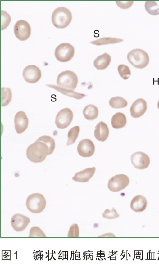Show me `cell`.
<instances>
[{"label": "cell", "instance_id": "1", "mask_svg": "<svg viewBox=\"0 0 159 265\" xmlns=\"http://www.w3.org/2000/svg\"><path fill=\"white\" fill-rule=\"evenodd\" d=\"M55 146L54 140L51 137L41 136L28 146L26 151L27 157L30 161L34 163L42 162L47 155L53 152Z\"/></svg>", "mask_w": 159, "mask_h": 265}, {"label": "cell", "instance_id": "2", "mask_svg": "<svg viewBox=\"0 0 159 265\" xmlns=\"http://www.w3.org/2000/svg\"><path fill=\"white\" fill-rule=\"evenodd\" d=\"M72 19L71 11L67 8L60 7L53 11L51 20L53 25L57 28H63L69 25Z\"/></svg>", "mask_w": 159, "mask_h": 265}, {"label": "cell", "instance_id": "3", "mask_svg": "<svg viewBox=\"0 0 159 265\" xmlns=\"http://www.w3.org/2000/svg\"><path fill=\"white\" fill-rule=\"evenodd\" d=\"M127 59L132 66L138 69L145 68L149 61V56L147 53L143 50L139 48L133 49L129 51L127 54Z\"/></svg>", "mask_w": 159, "mask_h": 265}, {"label": "cell", "instance_id": "4", "mask_svg": "<svg viewBox=\"0 0 159 265\" xmlns=\"http://www.w3.org/2000/svg\"><path fill=\"white\" fill-rule=\"evenodd\" d=\"M56 82L58 87L73 90L77 86L78 78L74 72L66 70L61 72L58 75Z\"/></svg>", "mask_w": 159, "mask_h": 265}, {"label": "cell", "instance_id": "5", "mask_svg": "<svg viewBox=\"0 0 159 265\" xmlns=\"http://www.w3.org/2000/svg\"><path fill=\"white\" fill-rule=\"evenodd\" d=\"M46 203L43 196L39 193H34L27 198L26 205L27 209L33 213L42 212L45 208Z\"/></svg>", "mask_w": 159, "mask_h": 265}, {"label": "cell", "instance_id": "6", "mask_svg": "<svg viewBox=\"0 0 159 265\" xmlns=\"http://www.w3.org/2000/svg\"><path fill=\"white\" fill-rule=\"evenodd\" d=\"M74 47L67 43H61L56 48L54 54L55 57L61 62H66L72 59L74 55Z\"/></svg>", "mask_w": 159, "mask_h": 265}, {"label": "cell", "instance_id": "7", "mask_svg": "<svg viewBox=\"0 0 159 265\" xmlns=\"http://www.w3.org/2000/svg\"><path fill=\"white\" fill-rule=\"evenodd\" d=\"M129 182V178L126 175L118 174L113 176L109 180L107 187L112 192H118L126 188Z\"/></svg>", "mask_w": 159, "mask_h": 265}, {"label": "cell", "instance_id": "8", "mask_svg": "<svg viewBox=\"0 0 159 265\" xmlns=\"http://www.w3.org/2000/svg\"><path fill=\"white\" fill-rule=\"evenodd\" d=\"M73 117L72 111L68 108L62 109L58 112L55 118V123L60 129L66 128L71 123Z\"/></svg>", "mask_w": 159, "mask_h": 265}, {"label": "cell", "instance_id": "9", "mask_svg": "<svg viewBox=\"0 0 159 265\" xmlns=\"http://www.w3.org/2000/svg\"><path fill=\"white\" fill-rule=\"evenodd\" d=\"M14 32L16 37L23 41L27 39L31 33V28L26 21L21 20L16 22L14 26Z\"/></svg>", "mask_w": 159, "mask_h": 265}, {"label": "cell", "instance_id": "10", "mask_svg": "<svg viewBox=\"0 0 159 265\" xmlns=\"http://www.w3.org/2000/svg\"><path fill=\"white\" fill-rule=\"evenodd\" d=\"M22 75L27 82L34 83L40 79L41 77V72L39 68L37 66L34 65H30L24 68Z\"/></svg>", "mask_w": 159, "mask_h": 265}, {"label": "cell", "instance_id": "11", "mask_svg": "<svg viewBox=\"0 0 159 265\" xmlns=\"http://www.w3.org/2000/svg\"><path fill=\"white\" fill-rule=\"evenodd\" d=\"M131 161L133 166L139 169L147 168L150 163L148 156L141 151L136 152L133 154L131 156Z\"/></svg>", "mask_w": 159, "mask_h": 265}, {"label": "cell", "instance_id": "12", "mask_svg": "<svg viewBox=\"0 0 159 265\" xmlns=\"http://www.w3.org/2000/svg\"><path fill=\"white\" fill-rule=\"evenodd\" d=\"M95 149L93 142L89 139H84L81 140L77 147L78 153L83 157L92 156L94 152Z\"/></svg>", "mask_w": 159, "mask_h": 265}, {"label": "cell", "instance_id": "13", "mask_svg": "<svg viewBox=\"0 0 159 265\" xmlns=\"http://www.w3.org/2000/svg\"><path fill=\"white\" fill-rule=\"evenodd\" d=\"M30 222V219L28 217L22 214L16 213L11 217V223L15 231L20 232L25 229Z\"/></svg>", "mask_w": 159, "mask_h": 265}, {"label": "cell", "instance_id": "14", "mask_svg": "<svg viewBox=\"0 0 159 265\" xmlns=\"http://www.w3.org/2000/svg\"><path fill=\"white\" fill-rule=\"evenodd\" d=\"M14 122L16 132L18 134H21L28 128L29 119L25 112L19 111L15 115Z\"/></svg>", "mask_w": 159, "mask_h": 265}, {"label": "cell", "instance_id": "15", "mask_svg": "<svg viewBox=\"0 0 159 265\" xmlns=\"http://www.w3.org/2000/svg\"><path fill=\"white\" fill-rule=\"evenodd\" d=\"M147 109V103L143 98H138L132 104L130 109L131 116L138 118L142 116Z\"/></svg>", "mask_w": 159, "mask_h": 265}, {"label": "cell", "instance_id": "16", "mask_svg": "<svg viewBox=\"0 0 159 265\" xmlns=\"http://www.w3.org/2000/svg\"><path fill=\"white\" fill-rule=\"evenodd\" d=\"M109 132L107 125L101 121L98 122L96 126L94 131V135L97 140L103 142L107 138Z\"/></svg>", "mask_w": 159, "mask_h": 265}, {"label": "cell", "instance_id": "17", "mask_svg": "<svg viewBox=\"0 0 159 265\" xmlns=\"http://www.w3.org/2000/svg\"><path fill=\"white\" fill-rule=\"evenodd\" d=\"M95 170L96 168L94 167L85 168L75 173L72 179L80 182H87L93 177Z\"/></svg>", "mask_w": 159, "mask_h": 265}, {"label": "cell", "instance_id": "18", "mask_svg": "<svg viewBox=\"0 0 159 265\" xmlns=\"http://www.w3.org/2000/svg\"><path fill=\"white\" fill-rule=\"evenodd\" d=\"M147 204V200L144 197L141 195H137L131 200L130 207L133 211L140 212L145 210Z\"/></svg>", "mask_w": 159, "mask_h": 265}, {"label": "cell", "instance_id": "19", "mask_svg": "<svg viewBox=\"0 0 159 265\" xmlns=\"http://www.w3.org/2000/svg\"><path fill=\"white\" fill-rule=\"evenodd\" d=\"M111 61L110 55L105 52L98 56L94 61V66L97 70H103L107 67Z\"/></svg>", "mask_w": 159, "mask_h": 265}, {"label": "cell", "instance_id": "20", "mask_svg": "<svg viewBox=\"0 0 159 265\" xmlns=\"http://www.w3.org/2000/svg\"><path fill=\"white\" fill-rule=\"evenodd\" d=\"M47 86L54 89L62 94L77 100L81 99L86 95L75 92L73 90L64 88L53 84H46Z\"/></svg>", "mask_w": 159, "mask_h": 265}, {"label": "cell", "instance_id": "21", "mask_svg": "<svg viewBox=\"0 0 159 265\" xmlns=\"http://www.w3.org/2000/svg\"><path fill=\"white\" fill-rule=\"evenodd\" d=\"M127 122L126 118L123 113L119 112L114 114L111 119V124L115 129H119L125 127Z\"/></svg>", "mask_w": 159, "mask_h": 265}, {"label": "cell", "instance_id": "22", "mask_svg": "<svg viewBox=\"0 0 159 265\" xmlns=\"http://www.w3.org/2000/svg\"><path fill=\"white\" fill-rule=\"evenodd\" d=\"M98 112V108L93 104L87 105L83 111V114L85 119L89 120H93L97 118Z\"/></svg>", "mask_w": 159, "mask_h": 265}, {"label": "cell", "instance_id": "23", "mask_svg": "<svg viewBox=\"0 0 159 265\" xmlns=\"http://www.w3.org/2000/svg\"><path fill=\"white\" fill-rule=\"evenodd\" d=\"M146 11L150 14L156 15L159 14V1H147L145 3Z\"/></svg>", "mask_w": 159, "mask_h": 265}, {"label": "cell", "instance_id": "24", "mask_svg": "<svg viewBox=\"0 0 159 265\" xmlns=\"http://www.w3.org/2000/svg\"><path fill=\"white\" fill-rule=\"evenodd\" d=\"M123 41L120 38L112 37H105L91 41L90 43L96 45H101L109 44H114Z\"/></svg>", "mask_w": 159, "mask_h": 265}, {"label": "cell", "instance_id": "25", "mask_svg": "<svg viewBox=\"0 0 159 265\" xmlns=\"http://www.w3.org/2000/svg\"><path fill=\"white\" fill-rule=\"evenodd\" d=\"M111 107L114 109H120L125 107L127 105V101L123 98L116 96L111 98L109 101Z\"/></svg>", "mask_w": 159, "mask_h": 265}, {"label": "cell", "instance_id": "26", "mask_svg": "<svg viewBox=\"0 0 159 265\" xmlns=\"http://www.w3.org/2000/svg\"><path fill=\"white\" fill-rule=\"evenodd\" d=\"M11 98L12 93L10 89L8 88H1V106H4L8 105L10 102Z\"/></svg>", "mask_w": 159, "mask_h": 265}, {"label": "cell", "instance_id": "27", "mask_svg": "<svg viewBox=\"0 0 159 265\" xmlns=\"http://www.w3.org/2000/svg\"><path fill=\"white\" fill-rule=\"evenodd\" d=\"M80 131L79 126H75L68 131L67 134L68 140L66 145L68 146L74 144L77 139Z\"/></svg>", "mask_w": 159, "mask_h": 265}, {"label": "cell", "instance_id": "28", "mask_svg": "<svg viewBox=\"0 0 159 265\" xmlns=\"http://www.w3.org/2000/svg\"><path fill=\"white\" fill-rule=\"evenodd\" d=\"M117 70L120 75L124 80L128 79L131 75V71L129 68L125 65H119Z\"/></svg>", "mask_w": 159, "mask_h": 265}, {"label": "cell", "instance_id": "29", "mask_svg": "<svg viewBox=\"0 0 159 265\" xmlns=\"http://www.w3.org/2000/svg\"><path fill=\"white\" fill-rule=\"evenodd\" d=\"M11 20L10 15L6 11L1 10V29L6 28L9 25Z\"/></svg>", "mask_w": 159, "mask_h": 265}, {"label": "cell", "instance_id": "30", "mask_svg": "<svg viewBox=\"0 0 159 265\" xmlns=\"http://www.w3.org/2000/svg\"><path fill=\"white\" fill-rule=\"evenodd\" d=\"M29 237H46L45 234L37 227H32L29 231Z\"/></svg>", "mask_w": 159, "mask_h": 265}, {"label": "cell", "instance_id": "31", "mask_svg": "<svg viewBox=\"0 0 159 265\" xmlns=\"http://www.w3.org/2000/svg\"><path fill=\"white\" fill-rule=\"evenodd\" d=\"M102 216L104 218L111 219H114L119 217V215L117 213L114 208L111 210L106 209L102 213Z\"/></svg>", "mask_w": 159, "mask_h": 265}, {"label": "cell", "instance_id": "32", "mask_svg": "<svg viewBox=\"0 0 159 265\" xmlns=\"http://www.w3.org/2000/svg\"><path fill=\"white\" fill-rule=\"evenodd\" d=\"M79 230L77 224H74L70 226L68 233V237H78L79 236Z\"/></svg>", "mask_w": 159, "mask_h": 265}, {"label": "cell", "instance_id": "33", "mask_svg": "<svg viewBox=\"0 0 159 265\" xmlns=\"http://www.w3.org/2000/svg\"><path fill=\"white\" fill-rule=\"evenodd\" d=\"M116 2L120 8L126 9L129 8L133 4V1H116Z\"/></svg>", "mask_w": 159, "mask_h": 265}, {"label": "cell", "instance_id": "34", "mask_svg": "<svg viewBox=\"0 0 159 265\" xmlns=\"http://www.w3.org/2000/svg\"><path fill=\"white\" fill-rule=\"evenodd\" d=\"M98 237H115V235L111 233H107L98 236Z\"/></svg>", "mask_w": 159, "mask_h": 265}, {"label": "cell", "instance_id": "35", "mask_svg": "<svg viewBox=\"0 0 159 265\" xmlns=\"http://www.w3.org/2000/svg\"><path fill=\"white\" fill-rule=\"evenodd\" d=\"M157 105V107H158V109H159V99L158 101Z\"/></svg>", "mask_w": 159, "mask_h": 265}]
</instances>
